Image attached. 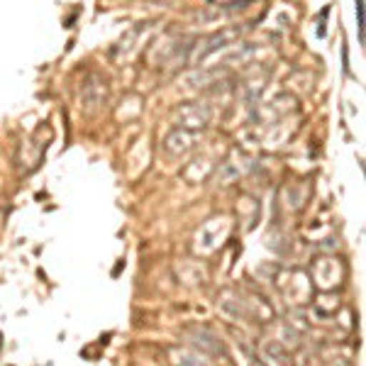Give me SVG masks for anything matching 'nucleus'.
<instances>
[{
  "instance_id": "obj_1",
  "label": "nucleus",
  "mask_w": 366,
  "mask_h": 366,
  "mask_svg": "<svg viewBox=\"0 0 366 366\" xmlns=\"http://www.w3.org/2000/svg\"><path fill=\"white\" fill-rule=\"evenodd\" d=\"M357 20H359V42L364 44V25H366V20H364V0H357Z\"/></svg>"
}]
</instances>
